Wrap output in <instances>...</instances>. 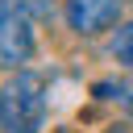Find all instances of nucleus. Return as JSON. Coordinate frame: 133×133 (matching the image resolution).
I'll return each mask as SVG.
<instances>
[{
    "instance_id": "obj_1",
    "label": "nucleus",
    "mask_w": 133,
    "mask_h": 133,
    "mask_svg": "<svg viewBox=\"0 0 133 133\" xmlns=\"http://www.w3.org/2000/svg\"><path fill=\"white\" fill-rule=\"evenodd\" d=\"M42 121H46V79L33 71H17V79L4 83L0 125L4 133H37Z\"/></svg>"
},
{
    "instance_id": "obj_2",
    "label": "nucleus",
    "mask_w": 133,
    "mask_h": 133,
    "mask_svg": "<svg viewBox=\"0 0 133 133\" xmlns=\"http://www.w3.org/2000/svg\"><path fill=\"white\" fill-rule=\"evenodd\" d=\"M29 54H33V25L21 4L4 0V8H0V62L8 71H17Z\"/></svg>"
},
{
    "instance_id": "obj_3",
    "label": "nucleus",
    "mask_w": 133,
    "mask_h": 133,
    "mask_svg": "<svg viewBox=\"0 0 133 133\" xmlns=\"http://www.w3.org/2000/svg\"><path fill=\"white\" fill-rule=\"evenodd\" d=\"M121 17V0H66V25L79 33L112 29Z\"/></svg>"
},
{
    "instance_id": "obj_4",
    "label": "nucleus",
    "mask_w": 133,
    "mask_h": 133,
    "mask_svg": "<svg viewBox=\"0 0 133 133\" xmlns=\"http://www.w3.org/2000/svg\"><path fill=\"white\" fill-rule=\"evenodd\" d=\"M112 58L133 71V25H121V29H116V37H112Z\"/></svg>"
},
{
    "instance_id": "obj_5",
    "label": "nucleus",
    "mask_w": 133,
    "mask_h": 133,
    "mask_svg": "<svg viewBox=\"0 0 133 133\" xmlns=\"http://www.w3.org/2000/svg\"><path fill=\"white\" fill-rule=\"evenodd\" d=\"M129 108H133V87H129Z\"/></svg>"
}]
</instances>
